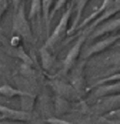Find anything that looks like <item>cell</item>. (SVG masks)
Segmentation results:
<instances>
[{
	"mask_svg": "<svg viewBox=\"0 0 120 124\" xmlns=\"http://www.w3.org/2000/svg\"><path fill=\"white\" fill-rule=\"evenodd\" d=\"M87 37V34L85 33L81 32V34L78 39L76 41L75 45L72 46V48L71 49V50L68 52L66 57L63 61V69L59 72V75H64L66 74L68 72V70L72 68V66L73 65V64L75 63L76 60L77 59L78 55L81 51V49L82 45L84 44L85 40H86Z\"/></svg>",
	"mask_w": 120,
	"mask_h": 124,
	"instance_id": "cell-3",
	"label": "cell"
},
{
	"mask_svg": "<svg viewBox=\"0 0 120 124\" xmlns=\"http://www.w3.org/2000/svg\"><path fill=\"white\" fill-rule=\"evenodd\" d=\"M7 5H8L7 0H0V19H1V17L4 11L6 10Z\"/></svg>",
	"mask_w": 120,
	"mask_h": 124,
	"instance_id": "cell-18",
	"label": "cell"
},
{
	"mask_svg": "<svg viewBox=\"0 0 120 124\" xmlns=\"http://www.w3.org/2000/svg\"><path fill=\"white\" fill-rule=\"evenodd\" d=\"M0 118H2V116H0Z\"/></svg>",
	"mask_w": 120,
	"mask_h": 124,
	"instance_id": "cell-20",
	"label": "cell"
},
{
	"mask_svg": "<svg viewBox=\"0 0 120 124\" xmlns=\"http://www.w3.org/2000/svg\"><path fill=\"white\" fill-rule=\"evenodd\" d=\"M53 0H41V4H42V9L43 11V17L46 23V30L47 34H49V30H50V22L49 20V17H50V8L51 6Z\"/></svg>",
	"mask_w": 120,
	"mask_h": 124,
	"instance_id": "cell-12",
	"label": "cell"
},
{
	"mask_svg": "<svg viewBox=\"0 0 120 124\" xmlns=\"http://www.w3.org/2000/svg\"><path fill=\"white\" fill-rule=\"evenodd\" d=\"M67 2V0H58L57 2H56V5H55L54 8L52 9L51 12L50 13V17H49V20L50 22L52 20V19L54 18L55 14H56V13L57 12L58 10H60L61 8H62L63 6L65 5V3Z\"/></svg>",
	"mask_w": 120,
	"mask_h": 124,
	"instance_id": "cell-15",
	"label": "cell"
},
{
	"mask_svg": "<svg viewBox=\"0 0 120 124\" xmlns=\"http://www.w3.org/2000/svg\"><path fill=\"white\" fill-rule=\"evenodd\" d=\"M73 4L74 3H72L71 5H69L66 11L61 16L58 25L56 27L52 34L49 35L48 39H47L45 45H44L45 48H51L56 43H58L61 40L62 38H64L65 33L67 32V25H68V22L71 18V15H72Z\"/></svg>",
	"mask_w": 120,
	"mask_h": 124,
	"instance_id": "cell-2",
	"label": "cell"
},
{
	"mask_svg": "<svg viewBox=\"0 0 120 124\" xmlns=\"http://www.w3.org/2000/svg\"><path fill=\"white\" fill-rule=\"evenodd\" d=\"M0 113L3 115L2 118H8V119L18 120V121H28L31 118L30 114L28 112L16 111L2 105H0Z\"/></svg>",
	"mask_w": 120,
	"mask_h": 124,
	"instance_id": "cell-7",
	"label": "cell"
},
{
	"mask_svg": "<svg viewBox=\"0 0 120 124\" xmlns=\"http://www.w3.org/2000/svg\"><path fill=\"white\" fill-rule=\"evenodd\" d=\"M113 3H114V0H103V3H102V5L99 7V8H98L97 11H95V12L92 13V14H91L90 16H88L87 19H85L84 20H83V22H81V23H79V24L76 26L75 31L84 28L87 23H89L91 21H92L93 19H95L97 16H99L101 14H103V13L104 12V11L106 10L108 8H109V7H110Z\"/></svg>",
	"mask_w": 120,
	"mask_h": 124,
	"instance_id": "cell-8",
	"label": "cell"
},
{
	"mask_svg": "<svg viewBox=\"0 0 120 124\" xmlns=\"http://www.w3.org/2000/svg\"><path fill=\"white\" fill-rule=\"evenodd\" d=\"M89 2V0H77L76 1V15L75 18V20L72 23V25L71 27V29L69 30H67V34H72V33L75 31L76 26L79 24L80 20L81 19V15L83 14V11H84L85 7L87 6V3Z\"/></svg>",
	"mask_w": 120,
	"mask_h": 124,
	"instance_id": "cell-9",
	"label": "cell"
},
{
	"mask_svg": "<svg viewBox=\"0 0 120 124\" xmlns=\"http://www.w3.org/2000/svg\"><path fill=\"white\" fill-rule=\"evenodd\" d=\"M42 9V4H41V0H32L31 6H30V13H29L28 19H32L34 16L39 15Z\"/></svg>",
	"mask_w": 120,
	"mask_h": 124,
	"instance_id": "cell-14",
	"label": "cell"
},
{
	"mask_svg": "<svg viewBox=\"0 0 120 124\" xmlns=\"http://www.w3.org/2000/svg\"><path fill=\"white\" fill-rule=\"evenodd\" d=\"M13 33L21 36L23 39L28 41L33 39L31 27L25 16L24 3H20L15 10V14L13 19Z\"/></svg>",
	"mask_w": 120,
	"mask_h": 124,
	"instance_id": "cell-1",
	"label": "cell"
},
{
	"mask_svg": "<svg viewBox=\"0 0 120 124\" xmlns=\"http://www.w3.org/2000/svg\"><path fill=\"white\" fill-rule=\"evenodd\" d=\"M0 94L3 95L5 97H14L16 96H23L25 95H30V93L22 92L18 89H14V87H12L9 85H3L0 86Z\"/></svg>",
	"mask_w": 120,
	"mask_h": 124,
	"instance_id": "cell-10",
	"label": "cell"
},
{
	"mask_svg": "<svg viewBox=\"0 0 120 124\" xmlns=\"http://www.w3.org/2000/svg\"><path fill=\"white\" fill-rule=\"evenodd\" d=\"M97 90L95 92V96L97 97H100V96H103L105 95H108L111 93L117 92L119 91V83H114L110 85H98Z\"/></svg>",
	"mask_w": 120,
	"mask_h": 124,
	"instance_id": "cell-11",
	"label": "cell"
},
{
	"mask_svg": "<svg viewBox=\"0 0 120 124\" xmlns=\"http://www.w3.org/2000/svg\"><path fill=\"white\" fill-rule=\"evenodd\" d=\"M119 24H120V19H112L108 22L99 25H97L95 28V30L92 32L91 34V38L92 39H96L98 38L102 35H104L105 34L109 32H112L114 31L119 28Z\"/></svg>",
	"mask_w": 120,
	"mask_h": 124,
	"instance_id": "cell-6",
	"label": "cell"
},
{
	"mask_svg": "<svg viewBox=\"0 0 120 124\" xmlns=\"http://www.w3.org/2000/svg\"><path fill=\"white\" fill-rule=\"evenodd\" d=\"M12 1H13V4H14V10H16L18 8V7L19 6V4L21 3V0H12Z\"/></svg>",
	"mask_w": 120,
	"mask_h": 124,
	"instance_id": "cell-19",
	"label": "cell"
},
{
	"mask_svg": "<svg viewBox=\"0 0 120 124\" xmlns=\"http://www.w3.org/2000/svg\"><path fill=\"white\" fill-rule=\"evenodd\" d=\"M119 39V34H117V35H112L110 36V37H108L106 39H103V40L94 44L93 45L89 47L88 50L85 52L84 58H88L90 56L93 55V54H97V53H100L101 51H103V50H106L107 48H108L111 45H113Z\"/></svg>",
	"mask_w": 120,
	"mask_h": 124,
	"instance_id": "cell-5",
	"label": "cell"
},
{
	"mask_svg": "<svg viewBox=\"0 0 120 124\" xmlns=\"http://www.w3.org/2000/svg\"><path fill=\"white\" fill-rule=\"evenodd\" d=\"M40 53L41 55V61H42V66L45 70H49L53 64V59H52L51 54L47 50V48L45 46L40 50Z\"/></svg>",
	"mask_w": 120,
	"mask_h": 124,
	"instance_id": "cell-13",
	"label": "cell"
},
{
	"mask_svg": "<svg viewBox=\"0 0 120 124\" xmlns=\"http://www.w3.org/2000/svg\"><path fill=\"white\" fill-rule=\"evenodd\" d=\"M47 122L50 123H53V124H69L70 123L66 121H64V120H61V119H58L56 117H52V118H50V119L47 120Z\"/></svg>",
	"mask_w": 120,
	"mask_h": 124,
	"instance_id": "cell-17",
	"label": "cell"
},
{
	"mask_svg": "<svg viewBox=\"0 0 120 124\" xmlns=\"http://www.w3.org/2000/svg\"><path fill=\"white\" fill-rule=\"evenodd\" d=\"M120 9V4H119V0L114 1V3L111 5L109 8H107L103 14H101L99 16H97V18L95 19L88 27H87L84 30L82 31V33H85L88 35L90 33H92V31L95 30V28L99 25L101 23H103V21L107 20L110 17H112V15H114L115 14H117Z\"/></svg>",
	"mask_w": 120,
	"mask_h": 124,
	"instance_id": "cell-4",
	"label": "cell"
},
{
	"mask_svg": "<svg viewBox=\"0 0 120 124\" xmlns=\"http://www.w3.org/2000/svg\"><path fill=\"white\" fill-rule=\"evenodd\" d=\"M119 79V74H115L113 76H111L110 77H108V78H105V79H102V80H99L97 82H96L92 85V87H96V86H98L100 85H103V83H106L108 81H117V80Z\"/></svg>",
	"mask_w": 120,
	"mask_h": 124,
	"instance_id": "cell-16",
	"label": "cell"
}]
</instances>
